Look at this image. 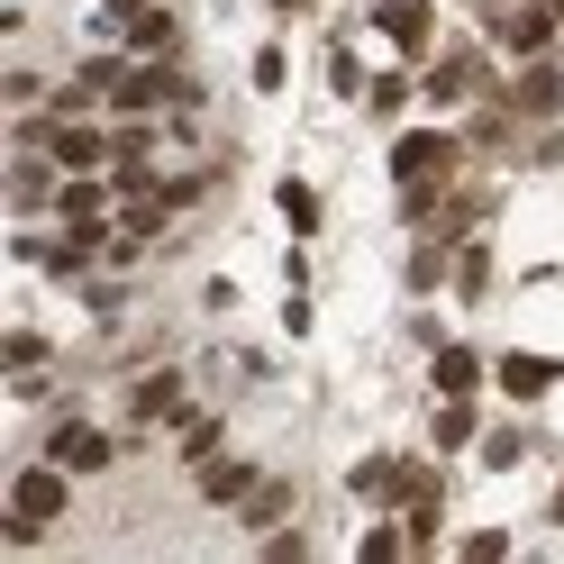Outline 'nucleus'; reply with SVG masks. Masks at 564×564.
Here are the masks:
<instances>
[{
	"label": "nucleus",
	"mask_w": 564,
	"mask_h": 564,
	"mask_svg": "<svg viewBox=\"0 0 564 564\" xmlns=\"http://www.w3.org/2000/svg\"><path fill=\"white\" fill-rule=\"evenodd\" d=\"M46 155H55L64 173H110V155H119V128H100L91 110H55V128H46Z\"/></svg>",
	"instance_id": "4"
},
{
	"label": "nucleus",
	"mask_w": 564,
	"mask_h": 564,
	"mask_svg": "<svg viewBox=\"0 0 564 564\" xmlns=\"http://www.w3.org/2000/svg\"><path fill=\"white\" fill-rule=\"evenodd\" d=\"M246 74H256V91H282V83H292V64H282V46H256Z\"/></svg>",
	"instance_id": "27"
},
{
	"label": "nucleus",
	"mask_w": 564,
	"mask_h": 564,
	"mask_svg": "<svg viewBox=\"0 0 564 564\" xmlns=\"http://www.w3.org/2000/svg\"><path fill=\"white\" fill-rule=\"evenodd\" d=\"M192 401H183V373L173 365H155V373H137L128 382V429H173Z\"/></svg>",
	"instance_id": "9"
},
{
	"label": "nucleus",
	"mask_w": 564,
	"mask_h": 564,
	"mask_svg": "<svg viewBox=\"0 0 564 564\" xmlns=\"http://www.w3.org/2000/svg\"><path fill=\"white\" fill-rule=\"evenodd\" d=\"M455 292H465V301L491 292V246H455Z\"/></svg>",
	"instance_id": "24"
},
{
	"label": "nucleus",
	"mask_w": 564,
	"mask_h": 564,
	"mask_svg": "<svg viewBox=\"0 0 564 564\" xmlns=\"http://www.w3.org/2000/svg\"><path fill=\"white\" fill-rule=\"evenodd\" d=\"M482 356H474V346H455V337H437L429 346V382H437V392H482Z\"/></svg>",
	"instance_id": "17"
},
{
	"label": "nucleus",
	"mask_w": 564,
	"mask_h": 564,
	"mask_svg": "<svg viewBox=\"0 0 564 564\" xmlns=\"http://www.w3.org/2000/svg\"><path fill=\"white\" fill-rule=\"evenodd\" d=\"M264 555H273V564H301L310 538H301V528H264Z\"/></svg>",
	"instance_id": "29"
},
{
	"label": "nucleus",
	"mask_w": 564,
	"mask_h": 564,
	"mask_svg": "<svg viewBox=\"0 0 564 564\" xmlns=\"http://www.w3.org/2000/svg\"><path fill=\"white\" fill-rule=\"evenodd\" d=\"M491 37H501V55H555L564 37V19H555V0H510V10H491Z\"/></svg>",
	"instance_id": "6"
},
{
	"label": "nucleus",
	"mask_w": 564,
	"mask_h": 564,
	"mask_svg": "<svg viewBox=\"0 0 564 564\" xmlns=\"http://www.w3.org/2000/svg\"><path fill=\"white\" fill-rule=\"evenodd\" d=\"M465 555H474V564H491V555H510V528H474V538H465Z\"/></svg>",
	"instance_id": "30"
},
{
	"label": "nucleus",
	"mask_w": 564,
	"mask_h": 564,
	"mask_svg": "<svg viewBox=\"0 0 564 564\" xmlns=\"http://www.w3.org/2000/svg\"><path fill=\"white\" fill-rule=\"evenodd\" d=\"M373 28H382V46L401 64H419L437 46V0H373Z\"/></svg>",
	"instance_id": "8"
},
{
	"label": "nucleus",
	"mask_w": 564,
	"mask_h": 564,
	"mask_svg": "<svg viewBox=\"0 0 564 564\" xmlns=\"http://www.w3.org/2000/svg\"><path fill=\"white\" fill-rule=\"evenodd\" d=\"M74 482H83V474H64L55 455L19 465V474H10V510H0V538H10V546H37L46 528H55L64 510H74Z\"/></svg>",
	"instance_id": "1"
},
{
	"label": "nucleus",
	"mask_w": 564,
	"mask_h": 564,
	"mask_svg": "<svg viewBox=\"0 0 564 564\" xmlns=\"http://www.w3.org/2000/svg\"><path fill=\"white\" fill-rule=\"evenodd\" d=\"M410 100H419V83L401 74V64H392V74H373V83H365V110H373V119H401Z\"/></svg>",
	"instance_id": "19"
},
{
	"label": "nucleus",
	"mask_w": 564,
	"mask_h": 564,
	"mask_svg": "<svg viewBox=\"0 0 564 564\" xmlns=\"http://www.w3.org/2000/svg\"><path fill=\"white\" fill-rule=\"evenodd\" d=\"M173 446H183V465L200 474L209 455H228V419L219 410H183V419H173Z\"/></svg>",
	"instance_id": "16"
},
{
	"label": "nucleus",
	"mask_w": 564,
	"mask_h": 564,
	"mask_svg": "<svg viewBox=\"0 0 564 564\" xmlns=\"http://www.w3.org/2000/svg\"><path fill=\"white\" fill-rule=\"evenodd\" d=\"M555 19H564V0H555Z\"/></svg>",
	"instance_id": "32"
},
{
	"label": "nucleus",
	"mask_w": 564,
	"mask_h": 564,
	"mask_svg": "<svg viewBox=\"0 0 564 564\" xmlns=\"http://www.w3.org/2000/svg\"><path fill=\"white\" fill-rule=\"evenodd\" d=\"M429 437H437V455H465V446L482 437V410H474V392H437V419H429Z\"/></svg>",
	"instance_id": "14"
},
{
	"label": "nucleus",
	"mask_w": 564,
	"mask_h": 564,
	"mask_svg": "<svg viewBox=\"0 0 564 564\" xmlns=\"http://www.w3.org/2000/svg\"><path fill=\"white\" fill-rule=\"evenodd\" d=\"M356 555H365V564H392V555H410V519H373L365 538H356Z\"/></svg>",
	"instance_id": "22"
},
{
	"label": "nucleus",
	"mask_w": 564,
	"mask_h": 564,
	"mask_svg": "<svg viewBox=\"0 0 564 564\" xmlns=\"http://www.w3.org/2000/svg\"><path fill=\"white\" fill-rule=\"evenodd\" d=\"M474 455H482L491 474H510V465H528V429H482V437H474Z\"/></svg>",
	"instance_id": "21"
},
{
	"label": "nucleus",
	"mask_w": 564,
	"mask_h": 564,
	"mask_svg": "<svg viewBox=\"0 0 564 564\" xmlns=\"http://www.w3.org/2000/svg\"><path fill=\"white\" fill-rule=\"evenodd\" d=\"M110 209H119L110 173H64V192H55V219L64 228H110Z\"/></svg>",
	"instance_id": "11"
},
{
	"label": "nucleus",
	"mask_w": 564,
	"mask_h": 564,
	"mask_svg": "<svg viewBox=\"0 0 564 564\" xmlns=\"http://www.w3.org/2000/svg\"><path fill=\"white\" fill-rule=\"evenodd\" d=\"M273 209H282V228H292V237H319V219H328L319 192H310L301 173H282V183H273Z\"/></svg>",
	"instance_id": "18"
},
{
	"label": "nucleus",
	"mask_w": 564,
	"mask_h": 564,
	"mask_svg": "<svg viewBox=\"0 0 564 564\" xmlns=\"http://www.w3.org/2000/svg\"><path fill=\"white\" fill-rule=\"evenodd\" d=\"M282 510H292V482H273V474H264V482H256V491L237 501V519H246V528H273Z\"/></svg>",
	"instance_id": "20"
},
{
	"label": "nucleus",
	"mask_w": 564,
	"mask_h": 564,
	"mask_svg": "<svg viewBox=\"0 0 564 564\" xmlns=\"http://www.w3.org/2000/svg\"><path fill=\"white\" fill-rule=\"evenodd\" d=\"M273 10H282V19H301V10H319V0H273Z\"/></svg>",
	"instance_id": "31"
},
{
	"label": "nucleus",
	"mask_w": 564,
	"mask_h": 564,
	"mask_svg": "<svg viewBox=\"0 0 564 564\" xmlns=\"http://www.w3.org/2000/svg\"><path fill=\"white\" fill-rule=\"evenodd\" d=\"M491 382H501L510 401H546L555 382H564V365H555V356H528V346H510V356H491Z\"/></svg>",
	"instance_id": "13"
},
{
	"label": "nucleus",
	"mask_w": 564,
	"mask_h": 564,
	"mask_svg": "<svg viewBox=\"0 0 564 564\" xmlns=\"http://www.w3.org/2000/svg\"><path fill=\"white\" fill-rule=\"evenodd\" d=\"M510 110L519 119H564V64L555 55H528L510 74Z\"/></svg>",
	"instance_id": "10"
},
{
	"label": "nucleus",
	"mask_w": 564,
	"mask_h": 564,
	"mask_svg": "<svg viewBox=\"0 0 564 564\" xmlns=\"http://www.w3.org/2000/svg\"><path fill=\"white\" fill-rule=\"evenodd\" d=\"M410 546H437V528H446V501H410Z\"/></svg>",
	"instance_id": "26"
},
{
	"label": "nucleus",
	"mask_w": 564,
	"mask_h": 564,
	"mask_svg": "<svg viewBox=\"0 0 564 564\" xmlns=\"http://www.w3.org/2000/svg\"><path fill=\"white\" fill-rule=\"evenodd\" d=\"M346 491H356L365 510H401V491H410V455H356Z\"/></svg>",
	"instance_id": "12"
},
{
	"label": "nucleus",
	"mask_w": 564,
	"mask_h": 564,
	"mask_svg": "<svg viewBox=\"0 0 564 564\" xmlns=\"http://www.w3.org/2000/svg\"><path fill=\"white\" fill-rule=\"evenodd\" d=\"M256 482H264V474L246 465V455H209V465H200V501H209V510H237Z\"/></svg>",
	"instance_id": "15"
},
{
	"label": "nucleus",
	"mask_w": 564,
	"mask_h": 564,
	"mask_svg": "<svg viewBox=\"0 0 564 564\" xmlns=\"http://www.w3.org/2000/svg\"><path fill=\"white\" fill-rule=\"evenodd\" d=\"M209 183H219V173H164L155 192H164L173 209H200V200H209Z\"/></svg>",
	"instance_id": "25"
},
{
	"label": "nucleus",
	"mask_w": 564,
	"mask_h": 564,
	"mask_svg": "<svg viewBox=\"0 0 564 564\" xmlns=\"http://www.w3.org/2000/svg\"><path fill=\"white\" fill-rule=\"evenodd\" d=\"M100 37H119L128 55H183V19H173V0H110Z\"/></svg>",
	"instance_id": "3"
},
{
	"label": "nucleus",
	"mask_w": 564,
	"mask_h": 564,
	"mask_svg": "<svg viewBox=\"0 0 564 564\" xmlns=\"http://www.w3.org/2000/svg\"><path fill=\"white\" fill-rule=\"evenodd\" d=\"M37 365H46V337L19 328V337H10V373H37Z\"/></svg>",
	"instance_id": "28"
},
{
	"label": "nucleus",
	"mask_w": 564,
	"mask_h": 564,
	"mask_svg": "<svg viewBox=\"0 0 564 564\" xmlns=\"http://www.w3.org/2000/svg\"><path fill=\"white\" fill-rule=\"evenodd\" d=\"M365 83H373L365 55H356V46H328V91H337V100H365Z\"/></svg>",
	"instance_id": "23"
},
{
	"label": "nucleus",
	"mask_w": 564,
	"mask_h": 564,
	"mask_svg": "<svg viewBox=\"0 0 564 564\" xmlns=\"http://www.w3.org/2000/svg\"><path fill=\"white\" fill-rule=\"evenodd\" d=\"M455 164H465V137L455 128H401L392 137V183L401 192H446Z\"/></svg>",
	"instance_id": "2"
},
{
	"label": "nucleus",
	"mask_w": 564,
	"mask_h": 564,
	"mask_svg": "<svg viewBox=\"0 0 564 564\" xmlns=\"http://www.w3.org/2000/svg\"><path fill=\"white\" fill-rule=\"evenodd\" d=\"M474 91H491V64H482V46H446L429 74H419V100L429 110H455V100H474Z\"/></svg>",
	"instance_id": "7"
},
{
	"label": "nucleus",
	"mask_w": 564,
	"mask_h": 564,
	"mask_svg": "<svg viewBox=\"0 0 564 564\" xmlns=\"http://www.w3.org/2000/svg\"><path fill=\"white\" fill-rule=\"evenodd\" d=\"M46 455H55L64 474H83V482H91V474H110V465H119V437L100 429V419H74V410H64L55 429H46Z\"/></svg>",
	"instance_id": "5"
}]
</instances>
